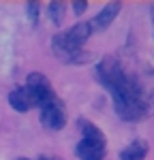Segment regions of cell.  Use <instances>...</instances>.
Returning <instances> with one entry per match:
<instances>
[{
	"mask_svg": "<svg viewBox=\"0 0 154 160\" xmlns=\"http://www.w3.org/2000/svg\"><path fill=\"white\" fill-rule=\"evenodd\" d=\"M64 11V4L62 2H51L49 4V13H51V17L56 19V22H60V13Z\"/></svg>",
	"mask_w": 154,
	"mask_h": 160,
	"instance_id": "cell-9",
	"label": "cell"
},
{
	"mask_svg": "<svg viewBox=\"0 0 154 160\" xmlns=\"http://www.w3.org/2000/svg\"><path fill=\"white\" fill-rule=\"evenodd\" d=\"M73 7H75V13H84V9H86V2H73Z\"/></svg>",
	"mask_w": 154,
	"mask_h": 160,
	"instance_id": "cell-11",
	"label": "cell"
},
{
	"mask_svg": "<svg viewBox=\"0 0 154 160\" xmlns=\"http://www.w3.org/2000/svg\"><path fill=\"white\" fill-rule=\"evenodd\" d=\"M146 154H148V143L146 141H133L128 148L122 149L120 160H146Z\"/></svg>",
	"mask_w": 154,
	"mask_h": 160,
	"instance_id": "cell-8",
	"label": "cell"
},
{
	"mask_svg": "<svg viewBox=\"0 0 154 160\" xmlns=\"http://www.w3.org/2000/svg\"><path fill=\"white\" fill-rule=\"evenodd\" d=\"M92 34L90 22H81V24L73 26L71 30L60 32L51 38V49L54 53L60 58L62 62H84L86 53H84V43L88 41V37Z\"/></svg>",
	"mask_w": 154,
	"mask_h": 160,
	"instance_id": "cell-2",
	"label": "cell"
},
{
	"mask_svg": "<svg viewBox=\"0 0 154 160\" xmlns=\"http://www.w3.org/2000/svg\"><path fill=\"white\" fill-rule=\"evenodd\" d=\"M96 77L103 86L109 90L111 98H114L116 113L126 120V122H137L141 118H146L148 113V98L146 92L139 86V81L135 77L122 68V64L116 58H105L96 66Z\"/></svg>",
	"mask_w": 154,
	"mask_h": 160,
	"instance_id": "cell-1",
	"label": "cell"
},
{
	"mask_svg": "<svg viewBox=\"0 0 154 160\" xmlns=\"http://www.w3.org/2000/svg\"><path fill=\"white\" fill-rule=\"evenodd\" d=\"M9 102L15 111H22V113L32 109V100H30V94L26 92V88H15L9 94Z\"/></svg>",
	"mask_w": 154,
	"mask_h": 160,
	"instance_id": "cell-7",
	"label": "cell"
},
{
	"mask_svg": "<svg viewBox=\"0 0 154 160\" xmlns=\"http://www.w3.org/2000/svg\"><path fill=\"white\" fill-rule=\"evenodd\" d=\"M26 92L30 94V100H32V107H38L43 105L45 100H49L54 94V88H51L49 79L43 73H30L28 79H26Z\"/></svg>",
	"mask_w": 154,
	"mask_h": 160,
	"instance_id": "cell-5",
	"label": "cell"
},
{
	"mask_svg": "<svg viewBox=\"0 0 154 160\" xmlns=\"http://www.w3.org/2000/svg\"><path fill=\"white\" fill-rule=\"evenodd\" d=\"M120 11V2H111V4H107L105 9H103L92 22H90V28L92 30H103V28H107V26L114 22V17L118 15Z\"/></svg>",
	"mask_w": 154,
	"mask_h": 160,
	"instance_id": "cell-6",
	"label": "cell"
},
{
	"mask_svg": "<svg viewBox=\"0 0 154 160\" xmlns=\"http://www.w3.org/2000/svg\"><path fill=\"white\" fill-rule=\"evenodd\" d=\"M28 13H30V19H32V22H37L38 9H37V4H34V2H28Z\"/></svg>",
	"mask_w": 154,
	"mask_h": 160,
	"instance_id": "cell-10",
	"label": "cell"
},
{
	"mask_svg": "<svg viewBox=\"0 0 154 160\" xmlns=\"http://www.w3.org/2000/svg\"><path fill=\"white\" fill-rule=\"evenodd\" d=\"M81 124V141L77 143V158L79 160H103L105 156V135L92 122Z\"/></svg>",
	"mask_w": 154,
	"mask_h": 160,
	"instance_id": "cell-3",
	"label": "cell"
},
{
	"mask_svg": "<svg viewBox=\"0 0 154 160\" xmlns=\"http://www.w3.org/2000/svg\"><path fill=\"white\" fill-rule=\"evenodd\" d=\"M22 160H26V158H22Z\"/></svg>",
	"mask_w": 154,
	"mask_h": 160,
	"instance_id": "cell-13",
	"label": "cell"
},
{
	"mask_svg": "<svg viewBox=\"0 0 154 160\" xmlns=\"http://www.w3.org/2000/svg\"><path fill=\"white\" fill-rule=\"evenodd\" d=\"M38 118L45 128L51 130H62L66 124V111H64V102L58 96H51L45 100L43 105H38Z\"/></svg>",
	"mask_w": 154,
	"mask_h": 160,
	"instance_id": "cell-4",
	"label": "cell"
},
{
	"mask_svg": "<svg viewBox=\"0 0 154 160\" xmlns=\"http://www.w3.org/2000/svg\"><path fill=\"white\" fill-rule=\"evenodd\" d=\"M43 160H51V158H43Z\"/></svg>",
	"mask_w": 154,
	"mask_h": 160,
	"instance_id": "cell-12",
	"label": "cell"
}]
</instances>
